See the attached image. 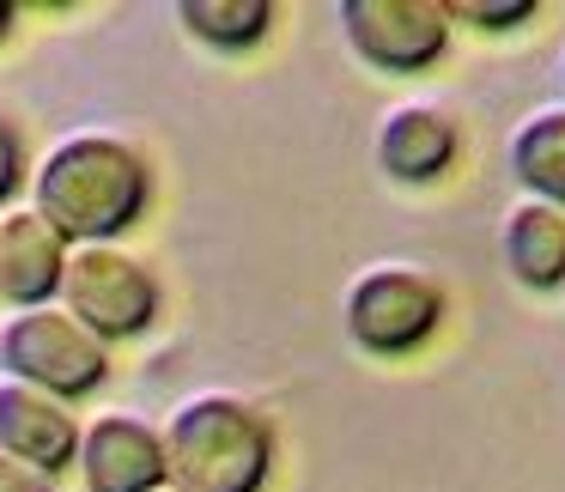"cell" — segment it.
Here are the masks:
<instances>
[{
    "label": "cell",
    "mask_w": 565,
    "mask_h": 492,
    "mask_svg": "<svg viewBox=\"0 0 565 492\" xmlns=\"http://www.w3.org/2000/svg\"><path fill=\"white\" fill-rule=\"evenodd\" d=\"M152 201V164L122 135H62L31 171V213L62 232V244H116Z\"/></svg>",
    "instance_id": "1"
},
{
    "label": "cell",
    "mask_w": 565,
    "mask_h": 492,
    "mask_svg": "<svg viewBox=\"0 0 565 492\" xmlns=\"http://www.w3.org/2000/svg\"><path fill=\"white\" fill-rule=\"evenodd\" d=\"M164 492H262L274 474V419L237 389H201L159 426Z\"/></svg>",
    "instance_id": "2"
},
{
    "label": "cell",
    "mask_w": 565,
    "mask_h": 492,
    "mask_svg": "<svg viewBox=\"0 0 565 492\" xmlns=\"http://www.w3.org/2000/svg\"><path fill=\"white\" fill-rule=\"evenodd\" d=\"M55 304L79 322L86 334H98L104 346L135 341L159 317V274L122 244H74L62 268V292Z\"/></svg>",
    "instance_id": "3"
},
{
    "label": "cell",
    "mask_w": 565,
    "mask_h": 492,
    "mask_svg": "<svg viewBox=\"0 0 565 492\" xmlns=\"http://www.w3.org/2000/svg\"><path fill=\"white\" fill-rule=\"evenodd\" d=\"M0 365H7V377H19L31 389L74 407L104 389L110 346L79 329L62 304H38V310H13V317L0 322Z\"/></svg>",
    "instance_id": "4"
},
{
    "label": "cell",
    "mask_w": 565,
    "mask_h": 492,
    "mask_svg": "<svg viewBox=\"0 0 565 492\" xmlns=\"http://www.w3.org/2000/svg\"><path fill=\"white\" fill-rule=\"evenodd\" d=\"M347 341L371 359H407L438 334L444 322V286L426 268L377 261L347 286Z\"/></svg>",
    "instance_id": "5"
},
{
    "label": "cell",
    "mask_w": 565,
    "mask_h": 492,
    "mask_svg": "<svg viewBox=\"0 0 565 492\" xmlns=\"http://www.w3.org/2000/svg\"><path fill=\"white\" fill-rule=\"evenodd\" d=\"M347 50L377 74H426L450 50V13L444 0H341Z\"/></svg>",
    "instance_id": "6"
},
{
    "label": "cell",
    "mask_w": 565,
    "mask_h": 492,
    "mask_svg": "<svg viewBox=\"0 0 565 492\" xmlns=\"http://www.w3.org/2000/svg\"><path fill=\"white\" fill-rule=\"evenodd\" d=\"M74 468L86 492H159L164 486V443L159 426L140 414H98L79 426Z\"/></svg>",
    "instance_id": "7"
},
{
    "label": "cell",
    "mask_w": 565,
    "mask_h": 492,
    "mask_svg": "<svg viewBox=\"0 0 565 492\" xmlns=\"http://www.w3.org/2000/svg\"><path fill=\"white\" fill-rule=\"evenodd\" d=\"M0 450L55 480L62 468H74L79 414L67 402H55V395L31 389V383L0 377Z\"/></svg>",
    "instance_id": "8"
},
{
    "label": "cell",
    "mask_w": 565,
    "mask_h": 492,
    "mask_svg": "<svg viewBox=\"0 0 565 492\" xmlns=\"http://www.w3.org/2000/svg\"><path fill=\"white\" fill-rule=\"evenodd\" d=\"M62 268H67V244H62L55 225H43L31 207L0 213V298H7V304L13 310L55 304Z\"/></svg>",
    "instance_id": "9"
},
{
    "label": "cell",
    "mask_w": 565,
    "mask_h": 492,
    "mask_svg": "<svg viewBox=\"0 0 565 492\" xmlns=\"http://www.w3.org/2000/svg\"><path fill=\"white\" fill-rule=\"evenodd\" d=\"M462 152V135L456 122L438 110V104H395L377 128V164L390 183H407V189H426L438 183L444 171L456 164Z\"/></svg>",
    "instance_id": "10"
},
{
    "label": "cell",
    "mask_w": 565,
    "mask_h": 492,
    "mask_svg": "<svg viewBox=\"0 0 565 492\" xmlns=\"http://www.w3.org/2000/svg\"><path fill=\"white\" fill-rule=\"evenodd\" d=\"M499 256H504V274L516 286H529V292H559L565 286V213L523 195L504 213Z\"/></svg>",
    "instance_id": "11"
},
{
    "label": "cell",
    "mask_w": 565,
    "mask_h": 492,
    "mask_svg": "<svg viewBox=\"0 0 565 492\" xmlns=\"http://www.w3.org/2000/svg\"><path fill=\"white\" fill-rule=\"evenodd\" d=\"M511 177L529 189V201H547L565 213V104L535 110L511 135Z\"/></svg>",
    "instance_id": "12"
},
{
    "label": "cell",
    "mask_w": 565,
    "mask_h": 492,
    "mask_svg": "<svg viewBox=\"0 0 565 492\" xmlns=\"http://www.w3.org/2000/svg\"><path fill=\"white\" fill-rule=\"evenodd\" d=\"M177 25L220 55H244L274 31V0H177Z\"/></svg>",
    "instance_id": "13"
},
{
    "label": "cell",
    "mask_w": 565,
    "mask_h": 492,
    "mask_svg": "<svg viewBox=\"0 0 565 492\" xmlns=\"http://www.w3.org/2000/svg\"><path fill=\"white\" fill-rule=\"evenodd\" d=\"M444 13H450V25L462 19L475 31H516L535 19V0H450Z\"/></svg>",
    "instance_id": "14"
},
{
    "label": "cell",
    "mask_w": 565,
    "mask_h": 492,
    "mask_svg": "<svg viewBox=\"0 0 565 492\" xmlns=\"http://www.w3.org/2000/svg\"><path fill=\"white\" fill-rule=\"evenodd\" d=\"M31 177V164H25V135H19V122H13V110L0 104V213L13 207V195H19V183Z\"/></svg>",
    "instance_id": "15"
},
{
    "label": "cell",
    "mask_w": 565,
    "mask_h": 492,
    "mask_svg": "<svg viewBox=\"0 0 565 492\" xmlns=\"http://www.w3.org/2000/svg\"><path fill=\"white\" fill-rule=\"evenodd\" d=\"M0 492H55V480L38 474V468H25V462H13V456L0 450Z\"/></svg>",
    "instance_id": "16"
},
{
    "label": "cell",
    "mask_w": 565,
    "mask_h": 492,
    "mask_svg": "<svg viewBox=\"0 0 565 492\" xmlns=\"http://www.w3.org/2000/svg\"><path fill=\"white\" fill-rule=\"evenodd\" d=\"M13 25H19V7H13V0H0V38H7Z\"/></svg>",
    "instance_id": "17"
},
{
    "label": "cell",
    "mask_w": 565,
    "mask_h": 492,
    "mask_svg": "<svg viewBox=\"0 0 565 492\" xmlns=\"http://www.w3.org/2000/svg\"><path fill=\"white\" fill-rule=\"evenodd\" d=\"M559 74H565V62H559Z\"/></svg>",
    "instance_id": "18"
},
{
    "label": "cell",
    "mask_w": 565,
    "mask_h": 492,
    "mask_svg": "<svg viewBox=\"0 0 565 492\" xmlns=\"http://www.w3.org/2000/svg\"><path fill=\"white\" fill-rule=\"evenodd\" d=\"M159 492H164V486H159Z\"/></svg>",
    "instance_id": "19"
}]
</instances>
